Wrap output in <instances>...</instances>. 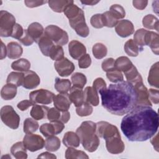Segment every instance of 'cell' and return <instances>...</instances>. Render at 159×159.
<instances>
[{
	"instance_id": "6da1fadb",
	"label": "cell",
	"mask_w": 159,
	"mask_h": 159,
	"mask_svg": "<svg viewBox=\"0 0 159 159\" xmlns=\"http://www.w3.org/2000/svg\"><path fill=\"white\" fill-rule=\"evenodd\" d=\"M158 124V116L154 109L136 106L122 118L120 129L129 141L143 142L155 135Z\"/></svg>"
},
{
	"instance_id": "7a4b0ae2",
	"label": "cell",
	"mask_w": 159,
	"mask_h": 159,
	"mask_svg": "<svg viewBox=\"0 0 159 159\" xmlns=\"http://www.w3.org/2000/svg\"><path fill=\"white\" fill-rule=\"evenodd\" d=\"M99 94L103 107L114 115L123 116L137 104L136 91L134 85L127 81L110 84Z\"/></svg>"
},
{
	"instance_id": "3957f363",
	"label": "cell",
	"mask_w": 159,
	"mask_h": 159,
	"mask_svg": "<svg viewBox=\"0 0 159 159\" xmlns=\"http://www.w3.org/2000/svg\"><path fill=\"white\" fill-rule=\"evenodd\" d=\"M96 123L87 120L83 122L76 130L83 147L89 152L96 151L100 144V140L96 134Z\"/></svg>"
},
{
	"instance_id": "277c9868",
	"label": "cell",
	"mask_w": 159,
	"mask_h": 159,
	"mask_svg": "<svg viewBox=\"0 0 159 159\" xmlns=\"http://www.w3.org/2000/svg\"><path fill=\"white\" fill-rule=\"evenodd\" d=\"M44 34L57 45L62 46L68 42V35L66 31L55 25H48L44 30Z\"/></svg>"
},
{
	"instance_id": "5b68a950",
	"label": "cell",
	"mask_w": 159,
	"mask_h": 159,
	"mask_svg": "<svg viewBox=\"0 0 159 159\" xmlns=\"http://www.w3.org/2000/svg\"><path fill=\"white\" fill-rule=\"evenodd\" d=\"M2 122L12 129H17L19 125L20 117L11 106H4L1 109Z\"/></svg>"
},
{
	"instance_id": "8992f818",
	"label": "cell",
	"mask_w": 159,
	"mask_h": 159,
	"mask_svg": "<svg viewBox=\"0 0 159 159\" xmlns=\"http://www.w3.org/2000/svg\"><path fill=\"white\" fill-rule=\"evenodd\" d=\"M16 24V19L12 14L6 11H1L0 35L1 37H7L11 36Z\"/></svg>"
},
{
	"instance_id": "52a82bcc",
	"label": "cell",
	"mask_w": 159,
	"mask_h": 159,
	"mask_svg": "<svg viewBox=\"0 0 159 159\" xmlns=\"http://www.w3.org/2000/svg\"><path fill=\"white\" fill-rule=\"evenodd\" d=\"M69 23L76 34L82 37L88 36L89 30L85 21V17L83 11L82 10L77 16L69 20Z\"/></svg>"
},
{
	"instance_id": "ba28073f",
	"label": "cell",
	"mask_w": 159,
	"mask_h": 159,
	"mask_svg": "<svg viewBox=\"0 0 159 159\" xmlns=\"http://www.w3.org/2000/svg\"><path fill=\"white\" fill-rule=\"evenodd\" d=\"M96 124V132L99 137L106 140L112 137L120 135L117 127L106 121H99Z\"/></svg>"
},
{
	"instance_id": "9c48e42d",
	"label": "cell",
	"mask_w": 159,
	"mask_h": 159,
	"mask_svg": "<svg viewBox=\"0 0 159 159\" xmlns=\"http://www.w3.org/2000/svg\"><path fill=\"white\" fill-rule=\"evenodd\" d=\"M23 143L26 149L32 152L41 150L45 146L43 139L40 135L32 133L26 134L24 137Z\"/></svg>"
},
{
	"instance_id": "30bf717a",
	"label": "cell",
	"mask_w": 159,
	"mask_h": 159,
	"mask_svg": "<svg viewBox=\"0 0 159 159\" xmlns=\"http://www.w3.org/2000/svg\"><path fill=\"white\" fill-rule=\"evenodd\" d=\"M54 94L45 89H40L32 91L29 94V99L34 104H48L53 99Z\"/></svg>"
},
{
	"instance_id": "8fae6325",
	"label": "cell",
	"mask_w": 159,
	"mask_h": 159,
	"mask_svg": "<svg viewBox=\"0 0 159 159\" xmlns=\"http://www.w3.org/2000/svg\"><path fill=\"white\" fill-rule=\"evenodd\" d=\"M65 125L60 121H53L50 123H45L40 127V132L45 137L57 135L62 132Z\"/></svg>"
},
{
	"instance_id": "7c38bea8",
	"label": "cell",
	"mask_w": 159,
	"mask_h": 159,
	"mask_svg": "<svg viewBox=\"0 0 159 159\" xmlns=\"http://www.w3.org/2000/svg\"><path fill=\"white\" fill-rule=\"evenodd\" d=\"M137 93L136 106H145L152 107V103L148 98L147 88L144 86L143 82H139L134 85Z\"/></svg>"
},
{
	"instance_id": "4fadbf2b",
	"label": "cell",
	"mask_w": 159,
	"mask_h": 159,
	"mask_svg": "<svg viewBox=\"0 0 159 159\" xmlns=\"http://www.w3.org/2000/svg\"><path fill=\"white\" fill-rule=\"evenodd\" d=\"M54 66L59 75L62 77H66L71 75L75 68L73 63L65 57L60 60L56 61Z\"/></svg>"
},
{
	"instance_id": "5bb4252c",
	"label": "cell",
	"mask_w": 159,
	"mask_h": 159,
	"mask_svg": "<svg viewBox=\"0 0 159 159\" xmlns=\"http://www.w3.org/2000/svg\"><path fill=\"white\" fill-rule=\"evenodd\" d=\"M105 140L107 150L109 153L112 154H119L124 152L125 145L121 140L120 135L112 137Z\"/></svg>"
},
{
	"instance_id": "9a60e30c",
	"label": "cell",
	"mask_w": 159,
	"mask_h": 159,
	"mask_svg": "<svg viewBox=\"0 0 159 159\" xmlns=\"http://www.w3.org/2000/svg\"><path fill=\"white\" fill-rule=\"evenodd\" d=\"M115 30L119 36L125 38L134 33V26L132 22L129 20H120L116 25Z\"/></svg>"
},
{
	"instance_id": "2e32d148",
	"label": "cell",
	"mask_w": 159,
	"mask_h": 159,
	"mask_svg": "<svg viewBox=\"0 0 159 159\" xmlns=\"http://www.w3.org/2000/svg\"><path fill=\"white\" fill-rule=\"evenodd\" d=\"M47 117L50 122L60 121L65 124L70 119V113L68 111H61L55 107H52L48 109Z\"/></svg>"
},
{
	"instance_id": "e0dca14e",
	"label": "cell",
	"mask_w": 159,
	"mask_h": 159,
	"mask_svg": "<svg viewBox=\"0 0 159 159\" xmlns=\"http://www.w3.org/2000/svg\"><path fill=\"white\" fill-rule=\"evenodd\" d=\"M68 50L70 56L75 60H79L86 54V47L78 40H71L68 45Z\"/></svg>"
},
{
	"instance_id": "ac0fdd59",
	"label": "cell",
	"mask_w": 159,
	"mask_h": 159,
	"mask_svg": "<svg viewBox=\"0 0 159 159\" xmlns=\"http://www.w3.org/2000/svg\"><path fill=\"white\" fill-rule=\"evenodd\" d=\"M40 83V79L38 75L31 70L24 73V80L22 86L28 89H32L37 88Z\"/></svg>"
},
{
	"instance_id": "d6986e66",
	"label": "cell",
	"mask_w": 159,
	"mask_h": 159,
	"mask_svg": "<svg viewBox=\"0 0 159 159\" xmlns=\"http://www.w3.org/2000/svg\"><path fill=\"white\" fill-rule=\"evenodd\" d=\"M53 104L55 108L57 109L65 111H68L71 105V101L69 99L68 94H58L54 96L53 99Z\"/></svg>"
},
{
	"instance_id": "ffe728a7",
	"label": "cell",
	"mask_w": 159,
	"mask_h": 159,
	"mask_svg": "<svg viewBox=\"0 0 159 159\" xmlns=\"http://www.w3.org/2000/svg\"><path fill=\"white\" fill-rule=\"evenodd\" d=\"M68 97L71 102H73L75 106L79 107L84 102V91L81 88L73 86L70 90V94Z\"/></svg>"
},
{
	"instance_id": "44dd1931",
	"label": "cell",
	"mask_w": 159,
	"mask_h": 159,
	"mask_svg": "<svg viewBox=\"0 0 159 159\" xmlns=\"http://www.w3.org/2000/svg\"><path fill=\"white\" fill-rule=\"evenodd\" d=\"M158 34L152 31L148 30L145 35V45L150 47L152 52L157 55L159 52V43H158Z\"/></svg>"
},
{
	"instance_id": "7402d4cb",
	"label": "cell",
	"mask_w": 159,
	"mask_h": 159,
	"mask_svg": "<svg viewBox=\"0 0 159 159\" xmlns=\"http://www.w3.org/2000/svg\"><path fill=\"white\" fill-rule=\"evenodd\" d=\"M44 30L43 26L36 22L30 24L27 28L28 33L35 42H38L39 40L44 34Z\"/></svg>"
},
{
	"instance_id": "603a6c76",
	"label": "cell",
	"mask_w": 159,
	"mask_h": 159,
	"mask_svg": "<svg viewBox=\"0 0 159 159\" xmlns=\"http://www.w3.org/2000/svg\"><path fill=\"white\" fill-rule=\"evenodd\" d=\"M23 53L20 45L16 42H11L7 45V56L10 59L19 58Z\"/></svg>"
},
{
	"instance_id": "cb8c5ba5",
	"label": "cell",
	"mask_w": 159,
	"mask_h": 159,
	"mask_svg": "<svg viewBox=\"0 0 159 159\" xmlns=\"http://www.w3.org/2000/svg\"><path fill=\"white\" fill-rule=\"evenodd\" d=\"M62 141L64 145L67 147H78L80 143V140L78 134L72 131L66 132Z\"/></svg>"
},
{
	"instance_id": "d4e9b609",
	"label": "cell",
	"mask_w": 159,
	"mask_h": 159,
	"mask_svg": "<svg viewBox=\"0 0 159 159\" xmlns=\"http://www.w3.org/2000/svg\"><path fill=\"white\" fill-rule=\"evenodd\" d=\"M84 102L93 105V106H97L99 104V99L98 94V92L91 86H88L84 91Z\"/></svg>"
},
{
	"instance_id": "484cf974",
	"label": "cell",
	"mask_w": 159,
	"mask_h": 159,
	"mask_svg": "<svg viewBox=\"0 0 159 159\" xmlns=\"http://www.w3.org/2000/svg\"><path fill=\"white\" fill-rule=\"evenodd\" d=\"M11 152L17 159H26L27 158V149L25 147L23 142H17L15 143L11 148Z\"/></svg>"
},
{
	"instance_id": "4316f807",
	"label": "cell",
	"mask_w": 159,
	"mask_h": 159,
	"mask_svg": "<svg viewBox=\"0 0 159 159\" xmlns=\"http://www.w3.org/2000/svg\"><path fill=\"white\" fill-rule=\"evenodd\" d=\"M159 63L157 61L150 68L148 76V82L149 84L155 88H158L159 86Z\"/></svg>"
},
{
	"instance_id": "83f0119b",
	"label": "cell",
	"mask_w": 159,
	"mask_h": 159,
	"mask_svg": "<svg viewBox=\"0 0 159 159\" xmlns=\"http://www.w3.org/2000/svg\"><path fill=\"white\" fill-rule=\"evenodd\" d=\"M37 43L43 55L46 57H48L49 53L54 45L53 42L45 34H43L42 37L39 40Z\"/></svg>"
},
{
	"instance_id": "f1b7e54d",
	"label": "cell",
	"mask_w": 159,
	"mask_h": 159,
	"mask_svg": "<svg viewBox=\"0 0 159 159\" xmlns=\"http://www.w3.org/2000/svg\"><path fill=\"white\" fill-rule=\"evenodd\" d=\"M50 108L45 106L34 104L30 111V116L35 120H42L47 117L48 111Z\"/></svg>"
},
{
	"instance_id": "f546056e",
	"label": "cell",
	"mask_w": 159,
	"mask_h": 159,
	"mask_svg": "<svg viewBox=\"0 0 159 159\" xmlns=\"http://www.w3.org/2000/svg\"><path fill=\"white\" fill-rule=\"evenodd\" d=\"M127 81L134 85L137 83L143 82L140 74L138 72L136 67L133 65L130 69L124 72Z\"/></svg>"
},
{
	"instance_id": "4dcf8cb0",
	"label": "cell",
	"mask_w": 159,
	"mask_h": 159,
	"mask_svg": "<svg viewBox=\"0 0 159 159\" xmlns=\"http://www.w3.org/2000/svg\"><path fill=\"white\" fill-rule=\"evenodd\" d=\"M17 94V86L11 83H7L1 89V96L4 100H11Z\"/></svg>"
},
{
	"instance_id": "1f68e13d",
	"label": "cell",
	"mask_w": 159,
	"mask_h": 159,
	"mask_svg": "<svg viewBox=\"0 0 159 159\" xmlns=\"http://www.w3.org/2000/svg\"><path fill=\"white\" fill-rule=\"evenodd\" d=\"M49 7L56 12H64L66 7L71 3L73 1H61V0H51L48 1Z\"/></svg>"
},
{
	"instance_id": "d6a6232c",
	"label": "cell",
	"mask_w": 159,
	"mask_h": 159,
	"mask_svg": "<svg viewBox=\"0 0 159 159\" xmlns=\"http://www.w3.org/2000/svg\"><path fill=\"white\" fill-rule=\"evenodd\" d=\"M71 82L68 79L56 78L55 83V89L61 94H67L71 89Z\"/></svg>"
},
{
	"instance_id": "836d02e7",
	"label": "cell",
	"mask_w": 159,
	"mask_h": 159,
	"mask_svg": "<svg viewBox=\"0 0 159 159\" xmlns=\"http://www.w3.org/2000/svg\"><path fill=\"white\" fill-rule=\"evenodd\" d=\"M143 48L139 47L132 39L127 40L124 45V50L125 53L130 57H137L139 55L140 51H142Z\"/></svg>"
},
{
	"instance_id": "e575fe53",
	"label": "cell",
	"mask_w": 159,
	"mask_h": 159,
	"mask_svg": "<svg viewBox=\"0 0 159 159\" xmlns=\"http://www.w3.org/2000/svg\"><path fill=\"white\" fill-rule=\"evenodd\" d=\"M133 65L132 61L127 57H120L115 60V68L124 73L130 69Z\"/></svg>"
},
{
	"instance_id": "d590c367",
	"label": "cell",
	"mask_w": 159,
	"mask_h": 159,
	"mask_svg": "<svg viewBox=\"0 0 159 159\" xmlns=\"http://www.w3.org/2000/svg\"><path fill=\"white\" fill-rule=\"evenodd\" d=\"M61 145V142L58 137L52 135L47 137L45 141V148L47 150L50 152L57 151Z\"/></svg>"
},
{
	"instance_id": "8d00e7d4",
	"label": "cell",
	"mask_w": 159,
	"mask_h": 159,
	"mask_svg": "<svg viewBox=\"0 0 159 159\" xmlns=\"http://www.w3.org/2000/svg\"><path fill=\"white\" fill-rule=\"evenodd\" d=\"M24 80V73L20 72H11L7 76L6 82L14 84L17 87L22 86Z\"/></svg>"
},
{
	"instance_id": "74e56055",
	"label": "cell",
	"mask_w": 159,
	"mask_h": 159,
	"mask_svg": "<svg viewBox=\"0 0 159 159\" xmlns=\"http://www.w3.org/2000/svg\"><path fill=\"white\" fill-rule=\"evenodd\" d=\"M142 24L144 27L148 29H155L158 31V20L157 17L152 14L146 15L142 20Z\"/></svg>"
},
{
	"instance_id": "f35d334b",
	"label": "cell",
	"mask_w": 159,
	"mask_h": 159,
	"mask_svg": "<svg viewBox=\"0 0 159 159\" xmlns=\"http://www.w3.org/2000/svg\"><path fill=\"white\" fill-rule=\"evenodd\" d=\"M11 68L16 71L25 72L29 70L30 63L25 58H20L12 63Z\"/></svg>"
},
{
	"instance_id": "ab89813d",
	"label": "cell",
	"mask_w": 159,
	"mask_h": 159,
	"mask_svg": "<svg viewBox=\"0 0 159 159\" xmlns=\"http://www.w3.org/2000/svg\"><path fill=\"white\" fill-rule=\"evenodd\" d=\"M65 158L66 159H71V158L88 159L89 157L83 151L78 150L72 147H68L65 152Z\"/></svg>"
},
{
	"instance_id": "60d3db41",
	"label": "cell",
	"mask_w": 159,
	"mask_h": 159,
	"mask_svg": "<svg viewBox=\"0 0 159 159\" xmlns=\"http://www.w3.org/2000/svg\"><path fill=\"white\" fill-rule=\"evenodd\" d=\"M93 54L96 59H101L106 56L107 49L105 45L102 43H96L93 47Z\"/></svg>"
},
{
	"instance_id": "b9f144b4",
	"label": "cell",
	"mask_w": 159,
	"mask_h": 159,
	"mask_svg": "<svg viewBox=\"0 0 159 159\" xmlns=\"http://www.w3.org/2000/svg\"><path fill=\"white\" fill-rule=\"evenodd\" d=\"M71 80L74 86L83 89L86 83L87 80L86 76L79 72L73 73L71 76Z\"/></svg>"
},
{
	"instance_id": "7bdbcfd3",
	"label": "cell",
	"mask_w": 159,
	"mask_h": 159,
	"mask_svg": "<svg viewBox=\"0 0 159 159\" xmlns=\"http://www.w3.org/2000/svg\"><path fill=\"white\" fill-rule=\"evenodd\" d=\"M39 127V123L35 120L31 118H27L24 121L23 129L25 134L34 133L36 132Z\"/></svg>"
},
{
	"instance_id": "ee69618b",
	"label": "cell",
	"mask_w": 159,
	"mask_h": 159,
	"mask_svg": "<svg viewBox=\"0 0 159 159\" xmlns=\"http://www.w3.org/2000/svg\"><path fill=\"white\" fill-rule=\"evenodd\" d=\"M147 31L148 30L146 29H138L134 35V41L141 48H143L142 47L145 45V39Z\"/></svg>"
},
{
	"instance_id": "f6af8a7d",
	"label": "cell",
	"mask_w": 159,
	"mask_h": 159,
	"mask_svg": "<svg viewBox=\"0 0 159 159\" xmlns=\"http://www.w3.org/2000/svg\"><path fill=\"white\" fill-rule=\"evenodd\" d=\"M52 60L58 61L64 58V52L61 46L58 45H54L52 48L49 55Z\"/></svg>"
},
{
	"instance_id": "bcb514c9",
	"label": "cell",
	"mask_w": 159,
	"mask_h": 159,
	"mask_svg": "<svg viewBox=\"0 0 159 159\" xmlns=\"http://www.w3.org/2000/svg\"><path fill=\"white\" fill-rule=\"evenodd\" d=\"M102 18L104 26L109 28L114 27L118 22V20L116 19L109 11H106L102 14Z\"/></svg>"
},
{
	"instance_id": "7dc6e473",
	"label": "cell",
	"mask_w": 159,
	"mask_h": 159,
	"mask_svg": "<svg viewBox=\"0 0 159 159\" xmlns=\"http://www.w3.org/2000/svg\"><path fill=\"white\" fill-rule=\"evenodd\" d=\"M106 76L108 80L112 83L120 82L124 80V76L121 71L115 68L107 71L106 73Z\"/></svg>"
},
{
	"instance_id": "c3c4849f",
	"label": "cell",
	"mask_w": 159,
	"mask_h": 159,
	"mask_svg": "<svg viewBox=\"0 0 159 159\" xmlns=\"http://www.w3.org/2000/svg\"><path fill=\"white\" fill-rule=\"evenodd\" d=\"M112 15L117 20L123 19L125 16V11L124 8L120 4H113L110 7L109 11Z\"/></svg>"
},
{
	"instance_id": "681fc988",
	"label": "cell",
	"mask_w": 159,
	"mask_h": 159,
	"mask_svg": "<svg viewBox=\"0 0 159 159\" xmlns=\"http://www.w3.org/2000/svg\"><path fill=\"white\" fill-rule=\"evenodd\" d=\"M93 107L89 103L84 102L83 104H81L80 106L76 107V112L78 114V116L84 117L91 115L93 112Z\"/></svg>"
},
{
	"instance_id": "f907efd6",
	"label": "cell",
	"mask_w": 159,
	"mask_h": 159,
	"mask_svg": "<svg viewBox=\"0 0 159 159\" xmlns=\"http://www.w3.org/2000/svg\"><path fill=\"white\" fill-rule=\"evenodd\" d=\"M81 11L82 9L81 8L78 7L74 3H71L66 7L63 12L66 17L70 20L77 16Z\"/></svg>"
},
{
	"instance_id": "816d5d0a",
	"label": "cell",
	"mask_w": 159,
	"mask_h": 159,
	"mask_svg": "<svg viewBox=\"0 0 159 159\" xmlns=\"http://www.w3.org/2000/svg\"><path fill=\"white\" fill-rule=\"evenodd\" d=\"M90 22L91 25L96 29H101L104 27L102 14H96L91 17Z\"/></svg>"
},
{
	"instance_id": "f5cc1de1",
	"label": "cell",
	"mask_w": 159,
	"mask_h": 159,
	"mask_svg": "<svg viewBox=\"0 0 159 159\" xmlns=\"http://www.w3.org/2000/svg\"><path fill=\"white\" fill-rule=\"evenodd\" d=\"M93 88L98 92V93L101 91L106 89V83L102 78H98L94 81L93 84Z\"/></svg>"
},
{
	"instance_id": "db71d44e",
	"label": "cell",
	"mask_w": 159,
	"mask_h": 159,
	"mask_svg": "<svg viewBox=\"0 0 159 159\" xmlns=\"http://www.w3.org/2000/svg\"><path fill=\"white\" fill-rule=\"evenodd\" d=\"M91 64V59L89 54L83 55L78 60V66L80 68H87Z\"/></svg>"
},
{
	"instance_id": "11a10c76",
	"label": "cell",
	"mask_w": 159,
	"mask_h": 159,
	"mask_svg": "<svg viewBox=\"0 0 159 159\" xmlns=\"http://www.w3.org/2000/svg\"><path fill=\"white\" fill-rule=\"evenodd\" d=\"M102 69L104 71H109L115 68V60L112 58H108L105 59L102 62Z\"/></svg>"
},
{
	"instance_id": "9f6ffc18",
	"label": "cell",
	"mask_w": 159,
	"mask_h": 159,
	"mask_svg": "<svg viewBox=\"0 0 159 159\" xmlns=\"http://www.w3.org/2000/svg\"><path fill=\"white\" fill-rule=\"evenodd\" d=\"M18 40L25 46L31 45L34 42V40H33V39L31 37V36L28 33L27 29L24 30L23 35Z\"/></svg>"
},
{
	"instance_id": "6f0895ef",
	"label": "cell",
	"mask_w": 159,
	"mask_h": 159,
	"mask_svg": "<svg viewBox=\"0 0 159 159\" xmlns=\"http://www.w3.org/2000/svg\"><path fill=\"white\" fill-rule=\"evenodd\" d=\"M24 32V29H23L22 27L19 24H16L14 26L11 37L19 40L23 35Z\"/></svg>"
},
{
	"instance_id": "680465c9",
	"label": "cell",
	"mask_w": 159,
	"mask_h": 159,
	"mask_svg": "<svg viewBox=\"0 0 159 159\" xmlns=\"http://www.w3.org/2000/svg\"><path fill=\"white\" fill-rule=\"evenodd\" d=\"M148 92L149 99H150L152 101V102L155 104H158V102H159L158 90L150 88V89H149V90H148Z\"/></svg>"
},
{
	"instance_id": "91938a15",
	"label": "cell",
	"mask_w": 159,
	"mask_h": 159,
	"mask_svg": "<svg viewBox=\"0 0 159 159\" xmlns=\"http://www.w3.org/2000/svg\"><path fill=\"white\" fill-rule=\"evenodd\" d=\"M34 104L32 101H31L30 100H23L20 102H19L17 105V107L22 111H25L27 110L29 107L32 106H34Z\"/></svg>"
},
{
	"instance_id": "94428289",
	"label": "cell",
	"mask_w": 159,
	"mask_h": 159,
	"mask_svg": "<svg viewBox=\"0 0 159 159\" xmlns=\"http://www.w3.org/2000/svg\"><path fill=\"white\" fill-rule=\"evenodd\" d=\"M48 2V1H32V0H25L24 1V3L25 6L30 8H33L35 7H38L40 6H42L45 3Z\"/></svg>"
},
{
	"instance_id": "6125c7cd",
	"label": "cell",
	"mask_w": 159,
	"mask_h": 159,
	"mask_svg": "<svg viewBox=\"0 0 159 159\" xmlns=\"http://www.w3.org/2000/svg\"><path fill=\"white\" fill-rule=\"evenodd\" d=\"M132 4L134 7L139 10L144 9L148 4V1L145 0H134L132 1Z\"/></svg>"
},
{
	"instance_id": "be15d7a7",
	"label": "cell",
	"mask_w": 159,
	"mask_h": 159,
	"mask_svg": "<svg viewBox=\"0 0 159 159\" xmlns=\"http://www.w3.org/2000/svg\"><path fill=\"white\" fill-rule=\"evenodd\" d=\"M37 158H56L57 157L55 155H53V153H51L48 152H43L40 155H39Z\"/></svg>"
},
{
	"instance_id": "e7e4bbea",
	"label": "cell",
	"mask_w": 159,
	"mask_h": 159,
	"mask_svg": "<svg viewBox=\"0 0 159 159\" xmlns=\"http://www.w3.org/2000/svg\"><path fill=\"white\" fill-rule=\"evenodd\" d=\"M150 142L153 145L155 149L158 152V135L156 134L155 136L150 140Z\"/></svg>"
},
{
	"instance_id": "03108f58",
	"label": "cell",
	"mask_w": 159,
	"mask_h": 159,
	"mask_svg": "<svg viewBox=\"0 0 159 159\" xmlns=\"http://www.w3.org/2000/svg\"><path fill=\"white\" fill-rule=\"evenodd\" d=\"M1 51L0 59L2 60L4 58H6V57L7 55V49L6 48L5 45L4 44V43L2 41H1Z\"/></svg>"
},
{
	"instance_id": "003e7915",
	"label": "cell",
	"mask_w": 159,
	"mask_h": 159,
	"mask_svg": "<svg viewBox=\"0 0 159 159\" xmlns=\"http://www.w3.org/2000/svg\"><path fill=\"white\" fill-rule=\"evenodd\" d=\"M99 1H81V2L83 4L88 5V6H93L98 3Z\"/></svg>"
}]
</instances>
